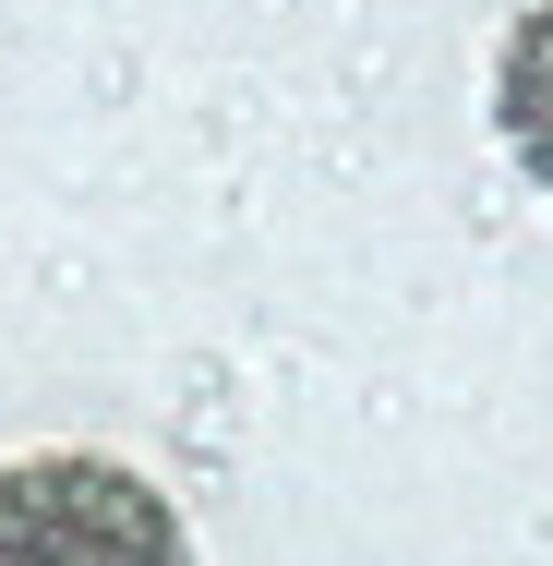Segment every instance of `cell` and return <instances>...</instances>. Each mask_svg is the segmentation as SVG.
<instances>
[{
	"label": "cell",
	"instance_id": "cell-1",
	"mask_svg": "<svg viewBox=\"0 0 553 566\" xmlns=\"http://www.w3.org/2000/svg\"><path fill=\"white\" fill-rule=\"evenodd\" d=\"M0 566H193V531L132 458L49 447L0 470Z\"/></svg>",
	"mask_w": 553,
	"mask_h": 566
},
{
	"label": "cell",
	"instance_id": "cell-2",
	"mask_svg": "<svg viewBox=\"0 0 553 566\" xmlns=\"http://www.w3.org/2000/svg\"><path fill=\"white\" fill-rule=\"evenodd\" d=\"M493 133L518 145V169L553 193V0H530L506 24V61H493Z\"/></svg>",
	"mask_w": 553,
	"mask_h": 566
}]
</instances>
